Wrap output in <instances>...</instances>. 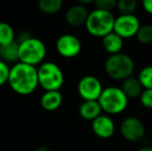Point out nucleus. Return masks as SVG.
<instances>
[{"instance_id":"obj_31","label":"nucleus","mask_w":152,"mask_h":151,"mask_svg":"<svg viewBox=\"0 0 152 151\" xmlns=\"http://www.w3.org/2000/svg\"><path fill=\"white\" fill-rule=\"evenodd\" d=\"M151 147H152V145H151Z\"/></svg>"},{"instance_id":"obj_19","label":"nucleus","mask_w":152,"mask_h":151,"mask_svg":"<svg viewBox=\"0 0 152 151\" xmlns=\"http://www.w3.org/2000/svg\"><path fill=\"white\" fill-rule=\"evenodd\" d=\"M15 40V31L6 22H0V46Z\"/></svg>"},{"instance_id":"obj_7","label":"nucleus","mask_w":152,"mask_h":151,"mask_svg":"<svg viewBox=\"0 0 152 151\" xmlns=\"http://www.w3.org/2000/svg\"><path fill=\"white\" fill-rule=\"evenodd\" d=\"M145 125L137 117H126L120 124L122 137L129 142H139L145 136Z\"/></svg>"},{"instance_id":"obj_23","label":"nucleus","mask_w":152,"mask_h":151,"mask_svg":"<svg viewBox=\"0 0 152 151\" xmlns=\"http://www.w3.org/2000/svg\"><path fill=\"white\" fill-rule=\"evenodd\" d=\"M117 3H118V0H95L94 1L97 9L108 10V12H111L115 7H117Z\"/></svg>"},{"instance_id":"obj_21","label":"nucleus","mask_w":152,"mask_h":151,"mask_svg":"<svg viewBox=\"0 0 152 151\" xmlns=\"http://www.w3.org/2000/svg\"><path fill=\"white\" fill-rule=\"evenodd\" d=\"M136 36L141 44H152V25L148 24L141 26Z\"/></svg>"},{"instance_id":"obj_4","label":"nucleus","mask_w":152,"mask_h":151,"mask_svg":"<svg viewBox=\"0 0 152 151\" xmlns=\"http://www.w3.org/2000/svg\"><path fill=\"white\" fill-rule=\"evenodd\" d=\"M98 103L102 106V111L111 115L122 113L128 105V97L121 88L108 87L104 89Z\"/></svg>"},{"instance_id":"obj_2","label":"nucleus","mask_w":152,"mask_h":151,"mask_svg":"<svg viewBox=\"0 0 152 151\" xmlns=\"http://www.w3.org/2000/svg\"><path fill=\"white\" fill-rule=\"evenodd\" d=\"M115 20L116 19L111 12L96 8L89 12L85 26L89 34L96 37H104L114 31Z\"/></svg>"},{"instance_id":"obj_30","label":"nucleus","mask_w":152,"mask_h":151,"mask_svg":"<svg viewBox=\"0 0 152 151\" xmlns=\"http://www.w3.org/2000/svg\"><path fill=\"white\" fill-rule=\"evenodd\" d=\"M138 151H152V147H148V146H145V147L140 148Z\"/></svg>"},{"instance_id":"obj_12","label":"nucleus","mask_w":152,"mask_h":151,"mask_svg":"<svg viewBox=\"0 0 152 151\" xmlns=\"http://www.w3.org/2000/svg\"><path fill=\"white\" fill-rule=\"evenodd\" d=\"M89 12L85 5L77 4L72 5L66 10L65 21L72 27H81L86 24Z\"/></svg>"},{"instance_id":"obj_1","label":"nucleus","mask_w":152,"mask_h":151,"mask_svg":"<svg viewBox=\"0 0 152 151\" xmlns=\"http://www.w3.org/2000/svg\"><path fill=\"white\" fill-rule=\"evenodd\" d=\"M8 84L10 88L18 94H31L39 85L37 69L33 65L26 63H16L10 69Z\"/></svg>"},{"instance_id":"obj_11","label":"nucleus","mask_w":152,"mask_h":151,"mask_svg":"<svg viewBox=\"0 0 152 151\" xmlns=\"http://www.w3.org/2000/svg\"><path fill=\"white\" fill-rule=\"evenodd\" d=\"M92 131L100 139H109L115 133V123L107 115H99L92 121Z\"/></svg>"},{"instance_id":"obj_18","label":"nucleus","mask_w":152,"mask_h":151,"mask_svg":"<svg viewBox=\"0 0 152 151\" xmlns=\"http://www.w3.org/2000/svg\"><path fill=\"white\" fill-rule=\"evenodd\" d=\"M63 6V0H38L37 7L47 15L57 14Z\"/></svg>"},{"instance_id":"obj_14","label":"nucleus","mask_w":152,"mask_h":151,"mask_svg":"<svg viewBox=\"0 0 152 151\" xmlns=\"http://www.w3.org/2000/svg\"><path fill=\"white\" fill-rule=\"evenodd\" d=\"M62 104V94L59 90L46 91L40 98V105L46 111H55Z\"/></svg>"},{"instance_id":"obj_8","label":"nucleus","mask_w":152,"mask_h":151,"mask_svg":"<svg viewBox=\"0 0 152 151\" xmlns=\"http://www.w3.org/2000/svg\"><path fill=\"white\" fill-rule=\"evenodd\" d=\"M102 90L100 81L93 76H85L78 84V92L84 101H98Z\"/></svg>"},{"instance_id":"obj_5","label":"nucleus","mask_w":152,"mask_h":151,"mask_svg":"<svg viewBox=\"0 0 152 151\" xmlns=\"http://www.w3.org/2000/svg\"><path fill=\"white\" fill-rule=\"evenodd\" d=\"M46 54V46L38 38L31 37L30 39L20 44V49H19L20 62L35 66L36 64H39L44 60Z\"/></svg>"},{"instance_id":"obj_17","label":"nucleus","mask_w":152,"mask_h":151,"mask_svg":"<svg viewBox=\"0 0 152 151\" xmlns=\"http://www.w3.org/2000/svg\"><path fill=\"white\" fill-rule=\"evenodd\" d=\"M121 89L128 98L140 97L143 92V86L141 82L138 78H134V77H129V78L125 79L122 83Z\"/></svg>"},{"instance_id":"obj_9","label":"nucleus","mask_w":152,"mask_h":151,"mask_svg":"<svg viewBox=\"0 0 152 151\" xmlns=\"http://www.w3.org/2000/svg\"><path fill=\"white\" fill-rule=\"evenodd\" d=\"M140 27V21L134 15H120L115 20L114 32L122 38H129L137 35Z\"/></svg>"},{"instance_id":"obj_25","label":"nucleus","mask_w":152,"mask_h":151,"mask_svg":"<svg viewBox=\"0 0 152 151\" xmlns=\"http://www.w3.org/2000/svg\"><path fill=\"white\" fill-rule=\"evenodd\" d=\"M141 104L147 109H152V89H145L143 90L140 96Z\"/></svg>"},{"instance_id":"obj_28","label":"nucleus","mask_w":152,"mask_h":151,"mask_svg":"<svg viewBox=\"0 0 152 151\" xmlns=\"http://www.w3.org/2000/svg\"><path fill=\"white\" fill-rule=\"evenodd\" d=\"M77 2H79V4H82V5H87V4L94 3L95 0H76Z\"/></svg>"},{"instance_id":"obj_10","label":"nucleus","mask_w":152,"mask_h":151,"mask_svg":"<svg viewBox=\"0 0 152 151\" xmlns=\"http://www.w3.org/2000/svg\"><path fill=\"white\" fill-rule=\"evenodd\" d=\"M82 44L77 36L72 34H63L57 39L56 50L62 57L74 58L81 52Z\"/></svg>"},{"instance_id":"obj_13","label":"nucleus","mask_w":152,"mask_h":151,"mask_svg":"<svg viewBox=\"0 0 152 151\" xmlns=\"http://www.w3.org/2000/svg\"><path fill=\"white\" fill-rule=\"evenodd\" d=\"M102 109L98 101H84L79 108V114L85 120H92L102 115Z\"/></svg>"},{"instance_id":"obj_15","label":"nucleus","mask_w":152,"mask_h":151,"mask_svg":"<svg viewBox=\"0 0 152 151\" xmlns=\"http://www.w3.org/2000/svg\"><path fill=\"white\" fill-rule=\"evenodd\" d=\"M20 44L16 39L12 42L0 46V60L6 63H12L19 60Z\"/></svg>"},{"instance_id":"obj_26","label":"nucleus","mask_w":152,"mask_h":151,"mask_svg":"<svg viewBox=\"0 0 152 151\" xmlns=\"http://www.w3.org/2000/svg\"><path fill=\"white\" fill-rule=\"evenodd\" d=\"M31 37H33V36H32L31 33L29 32L28 30H22V31H20V32H19L18 35H17L16 40L19 42V44H22V42L30 39Z\"/></svg>"},{"instance_id":"obj_29","label":"nucleus","mask_w":152,"mask_h":151,"mask_svg":"<svg viewBox=\"0 0 152 151\" xmlns=\"http://www.w3.org/2000/svg\"><path fill=\"white\" fill-rule=\"evenodd\" d=\"M35 151H52L49 147H47V146H40V147L36 148Z\"/></svg>"},{"instance_id":"obj_6","label":"nucleus","mask_w":152,"mask_h":151,"mask_svg":"<svg viewBox=\"0 0 152 151\" xmlns=\"http://www.w3.org/2000/svg\"><path fill=\"white\" fill-rule=\"evenodd\" d=\"M37 74L39 85L46 91L59 90L63 85V73L56 63H42L37 69Z\"/></svg>"},{"instance_id":"obj_27","label":"nucleus","mask_w":152,"mask_h":151,"mask_svg":"<svg viewBox=\"0 0 152 151\" xmlns=\"http://www.w3.org/2000/svg\"><path fill=\"white\" fill-rule=\"evenodd\" d=\"M143 7L148 14L152 15V0H142Z\"/></svg>"},{"instance_id":"obj_22","label":"nucleus","mask_w":152,"mask_h":151,"mask_svg":"<svg viewBox=\"0 0 152 151\" xmlns=\"http://www.w3.org/2000/svg\"><path fill=\"white\" fill-rule=\"evenodd\" d=\"M143 88L152 89V66H146L140 71L138 77Z\"/></svg>"},{"instance_id":"obj_24","label":"nucleus","mask_w":152,"mask_h":151,"mask_svg":"<svg viewBox=\"0 0 152 151\" xmlns=\"http://www.w3.org/2000/svg\"><path fill=\"white\" fill-rule=\"evenodd\" d=\"M10 73V69L8 67L7 63L0 60V86L4 85L6 82H8Z\"/></svg>"},{"instance_id":"obj_20","label":"nucleus","mask_w":152,"mask_h":151,"mask_svg":"<svg viewBox=\"0 0 152 151\" xmlns=\"http://www.w3.org/2000/svg\"><path fill=\"white\" fill-rule=\"evenodd\" d=\"M138 7L137 0H118L117 8L121 15H134Z\"/></svg>"},{"instance_id":"obj_3","label":"nucleus","mask_w":152,"mask_h":151,"mask_svg":"<svg viewBox=\"0 0 152 151\" xmlns=\"http://www.w3.org/2000/svg\"><path fill=\"white\" fill-rule=\"evenodd\" d=\"M134 69V62L130 56L123 53L111 55L104 63L107 75L114 80H122L132 77Z\"/></svg>"},{"instance_id":"obj_16","label":"nucleus","mask_w":152,"mask_h":151,"mask_svg":"<svg viewBox=\"0 0 152 151\" xmlns=\"http://www.w3.org/2000/svg\"><path fill=\"white\" fill-rule=\"evenodd\" d=\"M102 46L104 50L111 55L118 54L123 48V38L113 31L102 37Z\"/></svg>"}]
</instances>
